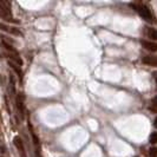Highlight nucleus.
Returning a JSON list of instances; mask_svg holds the SVG:
<instances>
[{
  "instance_id": "1",
  "label": "nucleus",
  "mask_w": 157,
  "mask_h": 157,
  "mask_svg": "<svg viewBox=\"0 0 157 157\" xmlns=\"http://www.w3.org/2000/svg\"><path fill=\"white\" fill-rule=\"evenodd\" d=\"M130 6L134 8L135 11L140 14V16L148 23H156V18L154 17L152 12L149 10L148 6L143 5V4H130Z\"/></svg>"
},
{
  "instance_id": "2",
  "label": "nucleus",
  "mask_w": 157,
  "mask_h": 157,
  "mask_svg": "<svg viewBox=\"0 0 157 157\" xmlns=\"http://www.w3.org/2000/svg\"><path fill=\"white\" fill-rule=\"evenodd\" d=\"M16 106L18 112L20 113V117L24 118V116H25V96L21 92H19V94H17Z\"/></svg>"
},
{
  "instance_id": "3",
  "label": "nucleus",
  "mask_w": 157,
  "mask_h": 157,
  "mask_svg": "<svg viewBox=\"0 0 157 157\" xmlns=\"http://www.w3.org/2000/svg\"><path fill=\"white\" fill-rule=\"evenodd\" d=\"M13 144H14V147L17 148V150L19 151L20 156H21V157H26V150H25L24 143H23L21 138H20L19 136H16V137L13 138Z\"/></svg>"
},
{
  "instance_id": "4",
  "label": "nucleus",
  "mask_w": 157,
  "mask_h": 157,
  "mask_svg": "<svg viewBox=\"0 0 157 157\" xmlns=\"http://www.w3.org/2000/svg\"><path fill=\"white\" fill-rule=\"evenodd\" d=\"M0 27H1V30H2L4 32H8V33H11V34H13V36H17V37H24L23 32L20 31L19 29H17V27L6 26L5 24H1Z\"/></svg>"
},
{
  "instance_id": "5",
  "label": "nucleus",
  "mask_w": 157,
  "mask_h": 157,
  "mask_svg": "<svg viewBox=\"0 0 157 157\" xmlns=\"http://www.w3.org/2000/svg\"><path fill=\"white\" fill-rule=\"evenodd\" d=\"M142 63L149 66H157V56H145L142 58Z\"/></svg>"
},
{
  "instance_id": "6",
  "label": "nucleus",
  "mask_w": 157,
  "mask_h": 157,
  "mask_svg": "<svg viewBox=\"0 0 157 157\" xmlns=\"http://www.w3.org/2000/svg\"><path fill=\"white\" fill-rule=\"evenodd\" d=\"M8 66L12 69V70L14 71L17 73V76L20 78V80H23V70L20 69V65H18L17 63H14V62H12V60H8Z\"/></svg>"
},
{
  "instance_id": "7",
  "label": "nucleus",
  "mask_w": 157,
  "mask_h": 157,
  "mask_svg": "<svg viewBox=\"0 0 157 157\" xmlns=\"http://www.w3.org/2000/svg\"><path fill=\"white\" fill-rule=\"evenodd\" d=\"M142 46L144 48H147L148 51H151V52H156L157 51V43L155 41H148V40H141Z\"/></svg>"
},
{
  "instance_id": "8",
  "label": "nucleus",
  "mask_w": 157,
  "mask_h": 157,
  "mask_svg": "<svg viewBox=\"0 0 157 157\" xmlns=\"http://www.w3.org/2000/svg\"><path fill=\"white\" fill-rule=\"evenodd\" d=\"M5 57L7 58L8 60H12V62H14L17 63L18 65H23V59L19 57V53H12V52H7V53H5Z\"/></svg>"
},
{
  "instance_id": "9",
  "label": "nucleus",
  "mask_w": 157,
  "mask_h": 157,
  "mask_svg": "<svg viewBox=\"0 0 157 157\" xmlns=\"http://www.w3.org/2000/svg\"><path fill=\"white\" fill-rule=\"evenodd\" d=\"M145 34L149 37L151 40H157V30L154 27H145L144 29Z\"/></svg>"
},
{
  "instance_id": "10",
  "label": "nucleus",
  "mask_w": 157,
  "mask_h": 157,
  "mask_svg": "<svg viewBox=\"0 0 157 157\" xmlns=\"http://www.w3.org/2000/svg\"><path fill=\"white\" fill-rule=\"evenodd\" d=\"M2 46L7 51V52H12V53H18V51H17L16 47L12 46V44H10L7 41H5V40H2Z\"/></svg>"
},
{
  "instance_id": "11",
  "label": "nucleus",
  "mask_w": 157,
  "mask_h": 157,
  "mask_svg": "<svg viewBox=\"0 0 157 157\" xmlns=\"http://www.w3.org/2000/svg\"><path fill=\"white\" fill-rule=\"evenodd\" d=\"M29 128H30V132H31L32 140H33L34 145H36V147H39V138H38V136L36 135V132H34V130H33V128H32L31 124H29Z\"/></svg>"
},
{
  "instance_id": "12",
  "label": "nucleus",
  "mask_w": 157,
  "mask_h": 157,
  "mask_svg": "<svg viewBox=\"0 0 157 157\" xmlns=\"http://www.w3.org/2000/svg\"><path fill=\"white\" fill-rule=\"evenodd\" d=\"M10 84H11L10 91H11L12 94H14V92H16V79L13 77V75H10Z\"/></svg>"
},
{
  "instance_id": "13",
  "label": "nucleus",
  "mask_w": 157,
  "mask_h": 157,
  "mask_svg": "<svg viewBox=\"0 0 157 157\" xmlns=\"http://www.w3.org/2000/svg\"><path fill=\"white\" fill-rule=\"evenodd\" d=\"M149 110L151 111V112H155V113L157 112V96L151 101V104H150V106H149Z\"/></svg>"
},
{
  "instance_id": "14",
  "label": "nucleus",
  "mask_w": 157,
  "mask_h": 157,
  "mask_svg": "<svg viewBox=\"0 0 157 157\" xmlns=\"http://www.w3.org/2000/svg\"><path fill=\"white\" fill-rule=\"evenodd\" d=\"M149 142L151 143V144H156L157 143V132H152V134L150 135Z\"/></svg>"
},
{
  "instance_id": "15",
  "label": "nucleus",
  "mask_w": 157,
  "mask_h": 157,
  "mask_svg": "<svg viewBox=\"0 0 157 157\" xmlns=\"http://www.w3.org/2000/svg\"><path fill=\"white\" fill-rule=\"evenodd\" d=\"M149 157H157V147H152V148H150Z\"/></svg>"
},
{
  "instance_id": "16",
  "label": "nucleus",
  "mask_w": 157,
  "mask_h": 157,
  "mask_svg": "<svg viewBox=\"0 0 157 157\" xmlns=\"http://www.w3.org/2000/svg\"><path fill=\"white\" fill-rule=\"evenodd\" d=\"M4 99H5V105H6V109H7V112H8V113H11V109H10V105H8L7 97L5 96V97H4Z\"/></svg>"
},
{
  "instance_id": "17",
  "label": "nucleus",
  "mask_w": 157,
  "mask_h": 157,
  "mask_svg": "<svg viewBox=\"0 0 157 157\" xmlns=\"http://www.w3.org/2000/svg\"><path fill=\"white\" fill-rule=\"evenodd\" d=\"M154 79H155V83H156V86H157V72H154Z\"/></svg>"
},
{
  "instance_id": "18",
  "label": "nucleus",
  "mask_w": 157,
  "mask_h": 157,
  "mask_svg": "<svg viewBox=\"0 0 157 157\" xmlns=\"http://www.w3.org/2000/svg\"><path fill=\"white\" fill-rule=\"evenodd\" d=\"M154 126H155V128L157 129V117L155 118V121H154Z\"/></svg>"
},
{
  "instance_id": "19",
  "label": "nucleus",
  "mask_w": 157,
  "mask_h": 157,
  "mask_svg": "<svg viewBox=\"0 0 157 157\" xmlns=\"http://www.w3.org/2000/svg\"><path fill=\"white\" fill-rule=\"evenodd\" d=\"M137 1H142V0H137Z\"/></svg>"
}]
</instances>
